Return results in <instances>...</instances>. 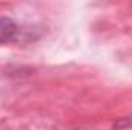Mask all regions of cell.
I'll list each match as a JSON object with an SVG mask.
<instances>
[{
    "instance_id": "6da1fadb",
    "label": "cell",
    "mask_w": 132,
    "mask_h": 130,
    "mask_svg": "<svg viewBox=\"0 0 132 130\" xmlns=\"http://www.w3.org/2000/svg\"><path fill=\"white\" fill-rule=\"evenodd\" d=\"M19 34V25L9 17H0V44L15 40Z\"/></svg>"
}]
</instances>
